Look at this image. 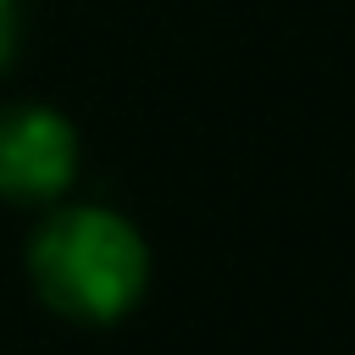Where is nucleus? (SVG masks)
<instances>
[{"instance_id":"nucleus-2","label":"nucleus","mask_w":355,"mask_h":355,"mask_svg":"<svg viewBox=\"0 0 355 355\" xmlns=\"http://www.w3.org/2000/svg\"><path fill=\"white\" fill-rule=\"evenodd\" d=\"M78 178V133L50 105L0 111V194L6 200H55Z\"/></svg>"},{"instance_id":"nucleus-3","label":"nucleus","mask_w":355,"mask_h":355,"mask_svg":"<svg viewBox=\"0 0 355 355\" xmlns=\"http://www.w3.org/2000/svg\"><path fill=\"white\" fill-rule=\"evenodd\" d=\"M11 39H17V11H11V0H0V67L11 61Z\"/></svg>"},{"instance_id":"nucleus-1","label":"nucleus","mask_w":355,"mask_h":355,"mask_svg":"<svg viewBox=\"0 0 355 355\" xmlns=\"http://www.w3.org/2000/svg\"><path fill=\"white\" fill-rule=\"evenodd\" d=\"M28 272L61 316L122 322L150 283V250L128 216L105 205H67L33 233Z\"/></svg>"}]
</instances>
